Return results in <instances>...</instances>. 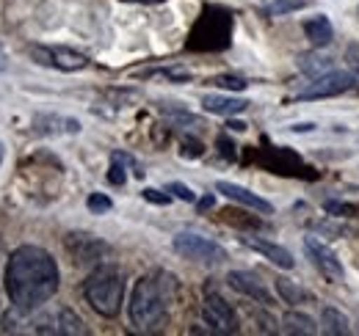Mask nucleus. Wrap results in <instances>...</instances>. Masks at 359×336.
I'll list each match as a JSON object with an SVG mask.
<instances>
[{
	"instance_id": "15",
	"label": "nucleus",
	"mask_w": 359,
	"mask_h": 336,
	"mask_svg": "<svg viewBox=\"0 0 359 336\" xmlns=\"http://www.w3.org/2000/svg\"><path fill=\"white\" fill-rule=\"evenodd\" d=\"M304 36L310 39V44H313V47H323V44L332 42V39H334V28H332L329 17L318 14V17L304 20Z\"/></svg>"
},
{
	"instance_id": "22",
	"label": "nucleus",
	"mask_w": 359,
	"mask_h": 336,
	"mask_svg": "<svg viewBox=\"0 0 359 336\" xmlns=\"http://www.w3.org/2000/svg\"><path fill=\"white\" fill-rule=\"evenodd\" d=\"M323 210L334 218H359V204H351V202L329 199V202H323Z\"/></svg>"
},
{
	"instance_id": "20",
	"label": "nucleus",
	"mask_w": 359,
	"mask_h": 336,
	"mask_svg": "<svg viewBox=\"0 0 359 336\" xmlns=\"http://www.w3.org/2000/svg\"><path fill=\"white\" fill-rule=\"evenodd\" d=\"M299 69L302 72H307V75H323V72H329L332 69V58H326V55H315V52H307V55H302L299 58Z\"/></svg>"
},
{
	"instance_id": "32",
	"label": "nucleus",
	"mask_w": 359,
	"mask_h": 336,
	"mask_svg": "<svg viewBox=\"0 0 359 336\" xmlns=\"http://www.w3.org/2000/svg\"><path fill=\"white\" fill-rule=\"evenodd\" d=\"M290 130H293V132H310V130H315V125H310V122H304V125H293Z\"/></svg>"
},
{
	"instance_id": "7",
	"label": "nucleus",
	"mask_w": 359,
	"mask_h": 336,
	"mask_svg": "<svg viewBox=\"0 0 359 336\" xmlns=\"http://www.w3.org/2000/svg\"><path fill=\"white\" fill-rule=\"evenodd\" d=\"M34 331H39V334L72 336V334H86V326H83V320H81L72 309L61 306V309H55V312L39 314V317L34 320Z\"/></svg>"
},
{
	"instance_id": "16",
	"label": "nucleus",
	"mask_w": 359,
	"mask_h": 336,
	"mask_svg": "<svg viewBox=\"0 0 359 336\" xmlns=\"http://www.w3.org/2000/svg\"><path fill=\"white\" fill-rule=\"evenodd\" d=\"M36 132L42 135H61V132H81V122L64 119V116H36Z\"/></svg>"
},
{
	"instance_id": "28",
	"label": "nucleus",
	"mask_w": 359,
	"mask_h": 336,
	"mask_svg": "<svg viewBox=\"0 0 359 336\" xmlns=\"http://www.w3.org/2000/svg\"><path fill=\"white\" fill-rule=\"evenodd\" d=\"M216 146H219V155H222L224 160H235V158H238V152H235V144H232L226 135H219V138H216Z\"/></svg>"
},
{
	"instance_id": "13",
	"label": "nucleus",
	"mask_w": 359,
	"mask_h": 336,
	"mask_svg": "<svg viewBox=\"0 0 359 336\" xmlns=\"http://www.w3.org/2000/svg\"><path fill=\"white\" fill-rule=\"evenodd\" d=\"M67 248H69V253L75 256V262H78V265L97 262L102 253L108 251V246H105V243H100V240H97V237H91V234H69V237H67Z\"/></svg>"
},
{
	"instance_id": "23",
	"label": "nucleus",
	"mask_w": 359,
	"mask_h": 336,
	"mask_svg": "<svg viewBox=\"0 0 359 336\" xmlns=\"http://www.w3.org/2000/svg\"><path fill=\"white\" fill-rule=\"evenodd\" d=\"M125 163H130V158L122 155V152H114V166H111V171H108V182H111V185H125V182H128Z\"/></svg>"
},
{
	"instance_id": "17",
	"label": "nucleus",
	"mask_w": 359,
	"mask_h": 336,
	"mask_svg": "<svg viewBox=\"0 0 359 336\" xmlns=\"http://www.w3.org/2000/svg\"><path fill=\"white\" fill-rule=\"evenodd\" d=\"M320 328H323V334H348L351 331V323H348V317L340 312V309H334V306H326L323 312H320Z\"/></svg>"
},
{
	"instance_id": "34",
	"label": "nucleus",
	"mask_w": 359,
	"mask_h": 336,
	"mask_svg": "<svg viewBox=\"0 0 359 336\" xmlns=\"http://www.w3.org/2000/svg\"><path fill=\"white\" fill-rule=\"evenodd\" d=\"M8 66V55H6V50H3V44H0V72Z\"/></svg>"
},
{
	"instance_id": "26",
	"label": "nucleus",
	"mask_w": 359,
	"mask_h": 336,
	"mask_svg": "<svg viewBox=\"0 0 359 336\" xmlns=\"http://www.w3.org/2000/svg\"><path fill=\"white\" fill-rule=\"evenodd\" d=\"M166 190H169L175 199H180V202H188V204H191V202H196V193H194L188 185H182V182H172Z\"/></svg>"
},
{
	"instance_id": "25",
	"label": "nucleus",
	"mask_w": 359,
	"mask_h": 336,
	"mask_svg": "<svg viewBox=\"0 0 359 336\" xmlns=\"http://www.w3.org/2000/svg\"><path fill=\"white\" fill-rule=\"evenodd\" d=\"M86 207H89L91 212H97V215H102V212H108L114 207V202H111L105 193H91L89 199H86Z\"/></svg>"
},
{
	"instance_id": "18",
	"label": "nucleus",
	"mask_w": 359,
	"mask_h": 336,
	"mask_svg": "<svg viewBox=\"0 0 359 336\" xmlns=\"http://www.w3.org/2000/svg\"><path fill=\"white\" fill-rule=\"evenodd\" d=\"M282 326H285L287 334H304V336L318 334V323H315L310 314H302V312H287L282 317Z\"/></svg>"
},
{
	"instance_id": "24",
	"label": "nucleus",
	"mask_w": 359,
	"mask_h": 336,
	"mask_svg": "<svg viewBox=\"0 0 359 336\" xmlns=\"http://www.w3.org/2000/svg\"><path fill=\"white\" fill-rule=\"evenodd\" d=\"M210 83L219 85V88H226V91H243V88L249 85L243 78H238V75H219V78H213Z\"/></svg>"
},
{
	"instance_id": "27",
	"label": "nucleus",
	"mask_w": 359,
	"mask_h": 336,
	"mask_svg": "<svg viewBox=\"0 0 359 336\" xmlns=\"http://www.w3.org/2000/svg\"><path fill=\"white\" fill-rule=\"evenodd\" d=\"M141 196H144L147 202H152V204H169V202H172V193H169V190L163 193V190H155V188H144Z\"/></svg>"
},
{
	"instance_id": "8",
	"label": "nucleus",
	"mask_w": 359,
	"mask_h": 336,
	"mask_svg": "<svg viewBox=\"0 0 359 336\" xmlns=\"http://www.w3.org/2000/svg\"><path fill=\"white\" fill-rule=\"evenodd\" d=\"M202 317H205V323L210 326V331H216V334H235V331H238L235 309L226 303L222 295L213 293V295H208V298H205Z\"/></svg>"
},
{
	"instance_id": "10",
	"label": "nucleus",
	"mask_w": 359,
	"mask_h": 336,
	"mask_svg": "<svg viewBox=\"0 0 359 336\" xmlns=\"http://www.w3.org/2000/svg\"><path fill=\"white\" fill-rule=\"evenodd\" d=\"M226 284H229L235 293L246 295V298H252V300H260L263 306H273L271 293L263 287V281H260L255 273H249V270H232V273L226 276Z\"/></svg>"
},
{
	"instance_id": "14",
	"label": "nucleus",
	"mask_w": 359,
	"mask_h": 336,
	"mask_svg": "<svg viewBox=\"0 0 359 336\" xmlns=\"http://www.w3.org/2000/svg\"><path fill=\"white\" fill-rule=\"evenodd\" d=\"M202 108L205 113H213V116H238L249 108V99H241V97H222V94H208L202 99Z\"/></svg>"
},
{
	"instance_id": "33",
	"label": "nucleus",
	"mask_w": 359,
	"mask_h": 336,
	"mask_svg": "<svg viewBox=\"0 0 359 336\" xmlns=\"http://www.w3.org/2000/svg\"><path fill=\"white\" fill-rule=\"evenodd\" d=\"M229 130H232V132H243V130H246V125H243V122H235V119H232V122H229Z\"/></svg>"
},
{
	"instance_id": "4",
	"label": "nucleus",
	"mask_w": 359,
	"mask_h": 336,
	"mask_svg": "<svg viewBox=\"0 0 359 336\" xmlns=\"http://www.w3.org/2000/svg\"><path fill=\"white\" fill-rule=\"evenodd\" d=\"M172 246L180 256H185L191 262H199V265H222L226 259V251L219 243H213L202 234H194V232H180L172 240Z\"/></svg>"
},
{
	"instance_id": "12",
	"label": "nucleus",
	"mask_w": 359,
	"mask_h": 336,
	"mask_svg": "<svg viewBox=\"0 0 359 336\" xmlns=\"http://www.w3.org/2000/svg\"><path fill=\"white\" fill-rule=\"evenodd\" d=\"M216 190L224 193L229 202H238V204H243V207H252V210L266 212V215L273 212V204H271V202H266V199L257 196V193H252V190L243 188V185H235V182H216Z\"/></svg>"
},
{
	"instance_id": "9",
	"label": "nucleus",
	"mask_w": 359,
	"mask_h": 336,
	"mask_svg": "<svg viewBox=\"0 0 359 336\" xmlns=\"http://www.w3.org/2000/svg\"><path fill=\"white\" fill-rule=\"evenodd\" d=\"M304 248L310 253L315 267L323 273V279H329L332 284H337V281L346 279V267H343V262L337 259V253L332 251L329 246H323L318 237H307V240H304Z\"/></svg>"
},
{
	"instance_id": "19",
	"label": "nucleus",
	"mask_w": 359,
	"mask_h": 336,
	"mask_svg": "<svg viewBox=\"0 0 359 336\" xmlns=\"http://www.w3.org/2000/svg\"><path fill=\"white\" fill-rule=\"evenodd\" d=\"M276 293L279 298L285 300V303H293V306H299V303H313L315 295L310 290H304V287H299V284H293V281H287V279H279L276 281Z\"/></svg>"
},
{
	"instance_id": "31",
	"label": "nucleus",
	"mask_w": 359,
	"mask_h": 336,
	"mask_svg": "<svg viewBox=\"0 0 359 336\" xmlns=\"http://www.w3.org/2000/svg\"><path fill=\"white\" fill-rule=\"evenodd\" d=\"M196 204H199V210H210V207L216 204V196H205V199H199Z\"/></svg>"
},
{
	"instance_id": "29",
	"label": "nucleus",
	"mask_w": 359,
	"mask_h": 336,
	"mask_svg": "<svg viewBox=\"0 0 359 336\" xmlns=\"http://www.w3.org/2000/svg\"><path fill=\"white\" fill-rule=\"evenodd\" d=\"M163 75L172 83H188L191 80V69H185V66H169V69H163Z\"/></svg>"
},
{
	"instance_id": "11",
	"label": "nucleus",
	"mask_w": 359,
	"mask_h": 336,
	"mask_svg": "<svg viewBox=\"0 0 359 336\" xmlns=\"http://www.w3.org/2000/svg\"><path fill=\"white\" fill-rule=\"evenodd\" d=\"M241 243L246 248H252V251L263 253L271 265H276L282 270H293L296 267L293 253L287 251V248H282V246H276V243H271V240H263V237H241Z\"/></svg>"
},
{
	"instance_id": "1",
	"label": "nucleus",
	"mask_w": 359,
	"mask_h": 336,
	"mask_svg": "<svg viewBox=\"0 0 359 336\" xmlns=\"http://www.w3.org/2000/svg\"><path fill=\"white\" fill-rule=\"evenodd\" d=\"M61 273L55 259L39 246H20L6 265V293L20 312H34L58 293Z\"/></svg>"
},
{
	"instance_id": "30",
	"label": "nucleus",
	"mask_w": 359,
	"mask_h": 336,
	"mask_svg": "<svg viewBox=\"0 0 359 336\" xmlns=\"http://www.w3.org/2000/svg\"><path fill=\"white\" fill-rule=\"evenodd\" d=\"M180 155H182V158H199V155H202V144H199V141H191V138H185V141H182V149H180Z\"/></svg>"
},
{
	"instance_id": "21",
	"label": "nucleus",
	"mask_w": 359,
	"mask_h": 336,
	"mask_svg": "<svg viewBox=\"0 0 359 336\" xmlns=\"http://www.w3.org/2000/svg\"><path fill=\"white\" fill-rule=\"evenodd\" d=\"M304 6H307V0H273L269 6H263V14L266 17H285V14L302 11Z\"/></svg>"
},
{
	"instance_id": "2",
	"label": "nucleus",
	"mask_w": 359,
	"mask_h": 336,
	"mask_svg": "<svg viewBox=\"0 0 359 336\" xmlns=\"http://www.w3.org/2000/svg\"><path fill=\"white\" fill-rule=\"evenodd\" d=\"M172 276L166 273H155V276H141L135 281L133 295H130V323L138 331H152L158 328L166 314H169V287H172Z\"/></svg>"
},
{
	"instance_id": "35",
	"label": "nucleus",
	"mask_w": 359,
	"mask_h": 336,
	"mask_svg": "<svg viewBox=\"0 0 359 336\" xmlns=\"http://www.w3.org/2000/svg\"><path fill=\"white\" fill-rule=\"evenodd\" d=\"M125 3H166V0H125Z\"/></svg>"
},
{
	"instance_id": "3",
	"label": "nucleus",
	"mask_w": 359,
	"mask_h": 336,
	"mask_svg": "<svg viewBox=\"0 0 359 336\" xmlns=\"http://www.w3.org/2000/svg\"><path fill=\"white\" fill-rule=\"evenodd\" d=\"M86 303L102 317H116L125 300V276L114 265H102L91 273L83 284Z\"/></svg>"
},
{
	"instance_id": "6",
	"label": "nucleus",
	"mask_w": 359,
	"mask_h": 336,
	"mask_svg": "<svg viewBox=\"0 0 359 336\" xmlns=\"http://www.w3.org/2000/svg\"><path fill=\"white\" fill-rule=\"evenodd\" d=\"M357 83V75L354 72H323V75H318L313 83L307 85L302 94H299V99H304V102H310V99H326V97H337V94H343V91H348L351 85Z\"/></svg>"
},
{
	"instance_id": "5",
	"label": "nucleus",
	"mask_w": 359,
	"mask_h": 336,
	"mask_svg": "<svg viewBox=\"0 0 359 336\" xmlns=\"http://www.w3.org/2000/svg\"><path fill=\"white\" fill-rule=\"evenodd\" d=\"M28 55L42 64V66H53V69H61V72H78L89 64V58L78 50H69V47H47V44H31L28 47Z\"/></svg>"
}]
</instances>
